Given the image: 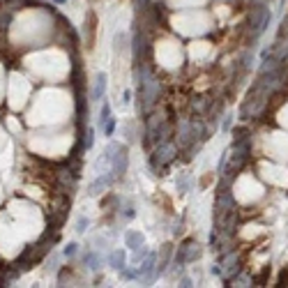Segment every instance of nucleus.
<instances>
[{"label": "nucleus", "instance_id": "1", "mask_svg": "<svg viewBox=\"0 0 288 288\" xmlns=\"http://www.w3.org/2000/svg\"><path fill=\"white\" fill-rule=\"evenodd\" d=\"M88 49L95 46V32H97V16L95 12H88Z\"/></svg>", "mask_w": 288, "mask_h": 288}, {"label": "nucleus", "instance_id": "5", "mask_svg": "<svg viewBox=\"0 0 288 288\" xmlns=\"http://www.w3.org/2000/svg\"><path fill=\"white\" fill-rule=\"evenodd\" d=\"M74 252H76V244H74V242H72V244H67V247H65V256H72Z\"/></svg>", "mask_w": 288, "mask_h": 288}, {"label": "nucleus", "instance_id": "4", "mask_svg": "<svg viewBox=\"0 0 288 288\" xmlns=\"http://www.w3.org/2000/svg\"><path fill=\"white\" fill-rule=\"evenodd\" d=\"M86 228H88V219H83V217H81V219H79V224H76V231H79V233H83Z\"/></svg>", "mask_w": 288, "mask_h": 288}, {"label": "nucleus", "instance_id": "3", "mask_svg": "<svg viewBox=\"0 0 288 288\" xmlns=\"http://www.w3.org/2000/svg\"><path fill=\"white\" fill-rule=\"evenodd\" d=\"M111 263H113V267L122 270V267H125V254H122V252H116V254L111 256Z\"/></svg>", "mask_w": 288, "mask_h": 288}, {"label": "nucleus", "instance_id": "2", "mask_svg": "<svg viewBox=\"0 0 288 288\" xmlns=\"http://www.w3.org/2000/svg\"><path fill=\"white\" fill-rule=\"evenodd\" d=\"M104 90H106V76H104V74H99L97 81H95V90H92V97H95V99H102Z\"/></svg>", "mask_w": 288, "mask_h": 288}]
</instances>
